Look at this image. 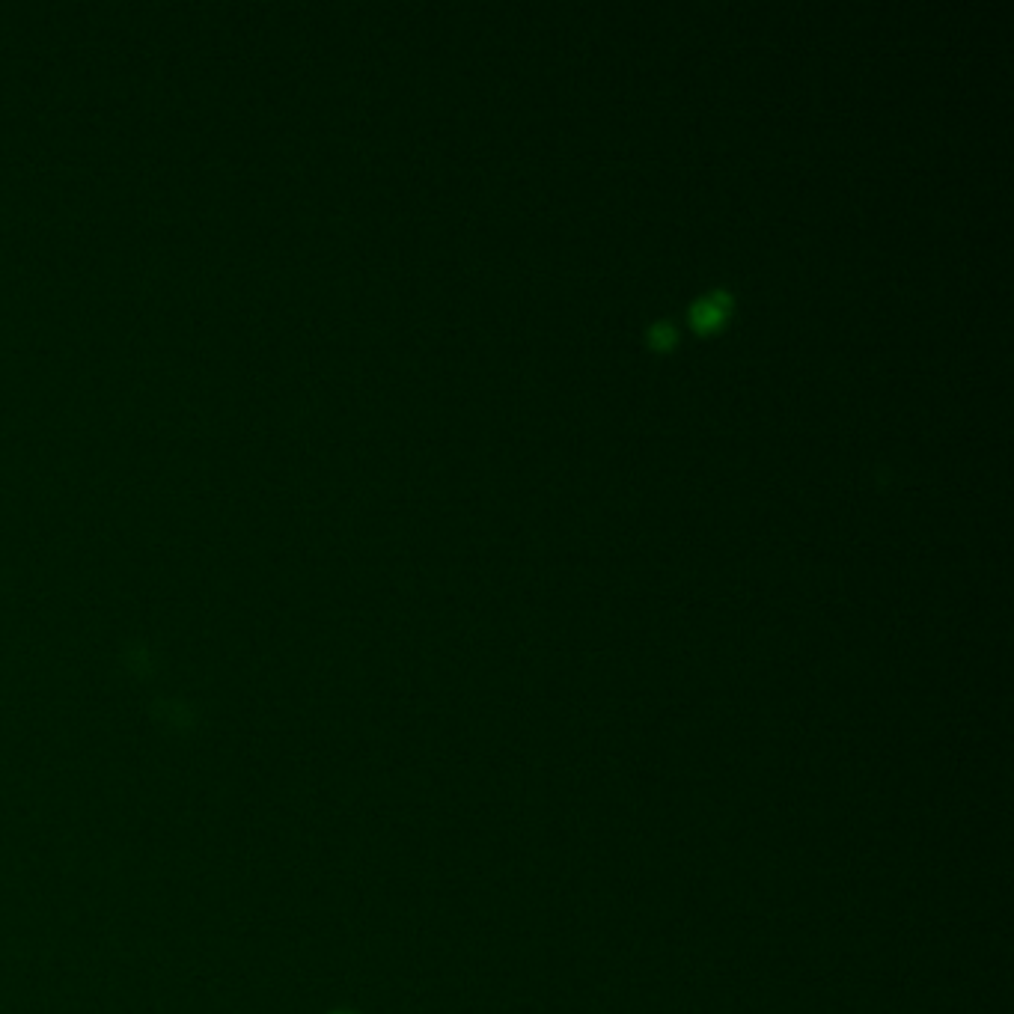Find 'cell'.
<instances>
[{
	"label": "cell",
	"instance_id": "obj_1",
	"mask_svg": "<svg viewBox=\"0 0 1014 1014\" xmlns=\"http://www.w3.org/2000/svg\"><path fill=\"white\" fill-rule=\"evenodd\" d=\"M726 295H714V298H705V301H699L696 307H693V319H696V325L699 328H711L720 316H723V310H726Z\"/></svg>",
	"mask_w": 1014,
	"mask_h": 1014
},
{
	"label": "cell",
	"instance_id": "obj_2",
	"mask_svg": "<svg viewBox=\"0 0 1014 1014\" xmlns=\"http://www.w3.org/2000/svg\"><path fill=\"white\" fill-rule=\"evenodd\" d=\"M673 339V328L670 325H658L655 328V342H670Z\"/></svg>",
	"mask_w": 1014,
	"mask_h": 1014
},
{
	"label": "cell",
	"instance_id": "obj_3",
	"mask_svg": "<svg viewBox=\"0 0 1014 1014\" xmlns=\"http://www.w3.org/2000/svg\"><path fill=\"white\" fill-rule=\"evenodd\" d=\"M337 1014H351V1012H337Z\"/></svg>",
	"mask_w": 1014,
	"mask_h": 1014
}]
</instances>
